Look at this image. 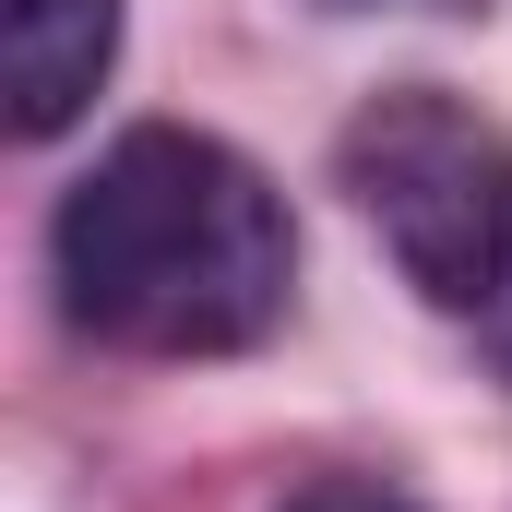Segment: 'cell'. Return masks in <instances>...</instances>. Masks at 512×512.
I'll use <instances>...</instances> for the list:
<instances>
[{
  "mask_svg": "<svg viewBox=\"0 0 512 512\" xmlns=\"http://www.w3.org/2000/svg\"><path fill=\"white\" fill-rule=\"evenodd\" d=\"M274 512H417L393 477H310V489H286Z\"/></svg>",
  "mask_w": 512,
  "mask_h": 512,
  "instance_id": "277c9868",
  "label": "cell"
},
{
  "mask_svg": "<svg viewBox=\"0 0 512 512\" xmlns=\"http://www.w3.org/2000/svg\"><path fill=\"white\" fill-rule=\"evenodd\" d=\"M322 12H477V0H322Z\"/></svg>",
  "mask_w": 512,
  "mask_h": 512,
  "instance_id": "8992f818",
  "label": "cell"
},
{
  "mask_svg": "<svg viewBox=\"0 0 512 512\" xmlns=\"http://www.w3.org/2000/svg\"><path fill=\"white\" fill-rule=\"evenodd\" d=\"M72 334L120 358H239L286 322L298 215L227 131L131 120L48 215Z\"/></svg>",
  "mask_w": 512,
  "mask_h": 512,
  "instance_id": "6da1fadb",
  "label": "cell"
},
{
  "mask_svg": "<svg viewBox=\"0 0 512 512\" xmlns=\"http://www.w3.org/2000/svg\"><path fill=\"white\" fill-rule=\"evenodd\" d=\"M334 191L405 262V286L477 322L512 274V131L477 120L453 84H382L334 131Z\"/></svg>",
  "mask_w": 512,
  "mask_h": 512,
  "instance_id": "7a4b0ae2",
  "label": "cell"
},
{
  "mask_svg": "<svg viewBox=\"0 0 512 512\" xmlns=\"http://www.w3.org/2000/svg\"><path fill=\"white\" fill-rule=\"evenodd\" d=\"M477 346H489V370H501V382H512V274H501V298L477 310Z\"/></svg>",
  "mask_w": 512,
  "mask_h": 512,
  "instance_id": "5b68a950",
  "label": "cell"
},
{
  "mask_svg": "<svg viewBox=\"0 0 512 512\" xmlns=\"http://www.w3.org/2000/svg\"><path fill=\"white\" fill-rule=\"evenodd\" d=\"M120 72V0H0V108L12 143H60Z\"/></svg>",
  "mask_w": 512,
  "mask_h": 512,
  "instance_id": "3957f363",
  "label": "cell"
}]
</instances>
